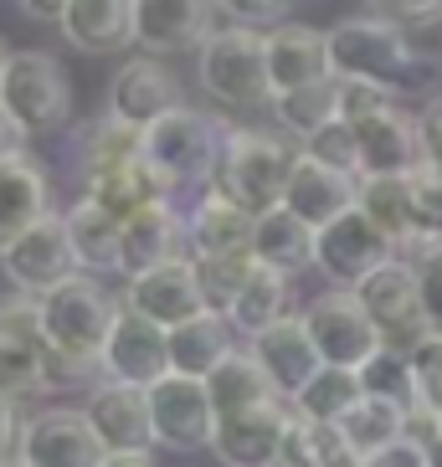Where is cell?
<instances>
[{
	"instance_id": "obj_1",
	"label": "cell",
	"mask_w": 442,
	"mask_h": 467,
	"mask_svg": "<svg viewBox=\"0 0 442 467\" xmlns=\"http://www.w3.org/2000/svg\"><path fill=\"white\" fill-rule=\"evenodd\" d=\"M299 154L268 129H226L216 154V175L211 191H221L237 211H247L252 221L283 206V185Z\"/></svg>"
},
{
	"instance_id": "obj_2",
	"label": "cell",
	"mask_w": 442,
	"mask_h": 467,
	"mask_svg": "<svg viewBox=\"0 0 442 467\" xmlns=\"http://www.w3.org/2000/svg\"><path fill=\"white\" fill-rule=\"evenodd\" d=\"M330 67L340 83H375V88H406L416 78V47L412 36L386 16H350L324 31Z\"/></svg>"
},
{
	"instance_id": "obj_3",
	"label": "cell",
	"mask_w": 442,
	"mask_h": 467,
	"mask_svg": "<svg viewBox=\"0 0 442 467\" xmlns=\"http://www.w3.org/2000/svg\"><path fill=\"white\" fill-rule=\"evenodd\" d=\"M195 72H201V93L216 98L221 109H258V103H273L263 36L247 31V26H232V21H226V26L195 52Z\"/></svg>"
},
{
	"instance_id": "obj_4",
	"label": "cell",
	"mask_w": 442,
	"mask_h": 467,
	"mask_svg": "<svg viewBox=\"0 0 442 467\" xmlns=\"http://www.w3.org/2000/svg\"><path fill=\"white\" fill-rule=\"evenodd\" d=\"M0 103L16 124L26 129V139L57 134L72 119V83L68 67L52 52H11V67L0 78Z\"/></svg>"
},
{
	"instance_id": "obj_5",
	"label": "cell",
	"mask_w": 442,
	"mask_h": 467,
	"mask_svg": "<svg viewBox=\"0 0 442 467\" xmlns=\"http://www.w3.org/2000/svg\"><path fill=\"white\" fill-rule=\"evenodd\" d=\"M124 303L103 293L93 277H72L68 288H57L52 298H42V339L47 349L72 359H98L103 355V339H109L113 318H119Z\"/></svg>"
},
{
	"instance_id": "obj_6",
	"label": "cell",
	"mask_w": 442,
	"mask_h": 467,
	"mask_svg": "<svg viewBox=\"0 0 442 467\" xmlns=\"http://www.w3.org/2000/svg\"><path fill=\"white\" fill-rule=\"evenodd\" d=\"M139 154L154 175H165L170 185H191V180H211L216 175V154H221V134L206 113L195 109H175L165 113L154 129L139 134Z\"/></svg>"
},
{
	"instance_id": "obj_7",
	"label": "cell",
	"mask_w": 442,
	"mask_h": 467,
	"mask_svg": "<svg viewBox=\"0 0 442 467\" xmlns=\"http://www.w3.org/2000/svg\"><path fill=\"white\" fill-rule=\"evenodd\" d=\"M386 262H396V242L375 226L365 211H345L340 221H330L324 232H314V267L330 277L334 288H360L371 273H381Z\"/></svg>"
},
{
	"instance_id": "obj_8",
	"label": "cell",
	"mask_w": 442,
	"mask_h": 467,
	"mask_svg": "<svg viewBox=\"0 0 442 467\" xmlns=\"http://www.w3.org/2000/svg\"><path fill=\"white\" fill-rule=\"evenodd\" d=\"M0 267H5V277L16 283L21 298H37V303L52 298L57 288H68L72 277H83V267H78V257H72V242H68L62 216L37 221L21 242H11V247L0 252Z\"/></svg>"
},
{
	"instance_id": "obj_9",
	"label": "cell",
	"mask_w": 442,
	"mask_h": 467,
	"mask_svg": "<svg viewBox=\"0 0 442 467\" xmlns=\"http://www.w3.org/2000/svg\"><path fill=\"white\" fill-rule=\"evenodd\" d=\"M299 318H304V329H309V339H314L319 359L334 365V370H360L375 349H386L381 334H375V324L365 318V308H360V298L345 293V288L319 293Z\"/></svg>"
},
{
	"instance_id": "obj_10",
	"label": "cell",
	"mask_w": 442,
	"mask_h": 467,
	"mask_svg": "<svg viewBox=\"0 0 442 467\" xmlns=\"http://www.w3.org/2000/svg\"><path fill=\"white\" fill-rule=\"evenodd\" d=\"M365 308V318L375 324L381 344L386 349H401L412 355L416 344L427 339V318H422V303H416V277H412V262H386L381 273H371L360 288H350Z\"/></svg>"
},
{
	"instance_id": "obj_11",
	"label": "cell",
	"mask_w": 442,
	"mask_h": 467,
	"mask_svg": "<svg viewBox=\"0 0 442 467\" xmlns=\"http://www.w3.org/2000/svg\"><path fill=\"white\" fill-rule=\"evenodd\" d=\"M16 462L21 467H103L109 462V447L98 441V431L88 426L83 411L52 406V411L21 421Z\"/></svg>"
},
{
	"instance_id": "obj_12",
	"label": "cell",
	"mask_w": 442,
	"mask_h": 467,
	"mask_svg": "<svg viewBox=\"0 0 442 467\" xmlns=\"http://www.w3.org/2000/svg\"><path fill=\"white\" fill-rule=\"evenodd\" d=\"M150 400V431L154 447L165 452H201L216 437V411H211V396L201 380H180V375H165L160 385L144 390Z\"/></svg>"
},
{
	"instance_id": "obj_13",
	"label": "cell",
	"mask_w": 442,
	"mask_h": 467,
	"mask_svg": "<svg viewBox=\"0 0 442 467\" xmlns=\"http://www.w3.org/2000/svg\"><path fill=\"white\" fill-rule=\"evenodd\" d=\"M98 375L109 385H129V390H150L170 375V349H165V329H154L150 318L119 308L103 355H98Z\"/></svg>"
},
{
	"instance_id": "obj_14",
	"label": "cell",
	"mask_w": 442,
	"mask_h": 467,
	"mask_svg": "<svg viewBox=\"0 0 442 467\" xmlns=\"http://www.w3.org/2000/svg\"><path fill=\"white\" fill-rule=\"evenodd\" d=\"M47 339H42V303L37 298H0V396H31L47 390Z\"/></svg>"
},
{
	"instance_id": "obj_15",
	"label": "cell",
	"mask_w": 442,
	"mask_h": 467,
	"mask_svg": "<svg viewBox=\"0 0 442 467\" xmlns=\"http://www.w3.org/2000/svg\"><path fill=\"white\" fill-rule=\"evenodd\" d=\"M175 109H185V103H180V83H175V72H170L160 57H134V62H124V67L113 72L109 119L113 124H124L129 134L154 129L165 113H175Z\"/></svg>"
},
{
	"instance_id": "obj_16",
	"label": "cell",
	"mask_w": 442,
	"mask_h": 467,
	"mask_svg": "<svg viewBox=\"0 0 442 467\" xmlns=\"http://www.w3.org/2000/svg\"><path fill=\"white\" fill-rule=\"evenodd\" d=\"M221 5L206 0H139L134 5V47L150 57H175V52H201L226 21H216Z\"/></svg>"
},
{
	"instance_id": "obj_17",
	"label": "cell",
	"mask_w": 442,
	"mask_h": 467,
	"mask_svg": "<svg viewBox=\"0 0 442 467\" xmlns=\"http://www.w3.org/2000/svg\"><path fill=\"white\" fill-rule=\"evenodd\" d=\"M289 421H293L289 400H273V406H258V411L226 416V421H216L211 452L221 457V467H283Z\"/></svg>"
},
{
	"instance_id": "obj_18",
	"label": "cell",
	"mask_w": 442,
	"mask_h": 467,
	"mask_svg": "<svg viewBox=\"0 0 442 467\" xmlns=\"http://www.w3.org/2000/svg\"><path fill=\"white\" fill-rule=\"evenodd\" d=\"M124 308L139 318H150L154 329H180V324H191V318L206 314V303H201V288H195V267L191 257L170 262V267H154L144 277H129L124 288Z\"/></svg>"
},
{
	"instance_id": "obj_19",
	"label": "cell",
	"mask_w": 442,
	"mask_h": 467,
	"mask_svg": "<svg viewBox=\"0 0 442 467\" xmlns=\"http://www.w3.org/2000/svg\"><path fill=\"white\" fill-rule=\"evenodd\" d=\"M263 52H268V88L273 98L283 93H299V88H314V83H330L334 67H330V42H324V31L314 26H278L263 36Z\"/></svg>"
},
{
	"instance_id": "obj_20",
	"label": "cell",
	"mask_w": 442,
	"mask_h": 467,
	"mask_svg": "<svg viewBox=\"0 0 442 467\" xmlns=\"http://www.w3.org/2000/svg\"><path fill=\"white\" fill-rule=\"evenodd\" d=\"M360 201V180L355 175H340V170H324L314 160H293L289 170V185H283V211L299 216L309 232H324L330 221H340L345 211H355Z\"/></svg>"
},
{
	"instance_id": "obj_21",
	"label": "cell",
	"mask_w": 442,
	"mask_h": 467,
	"mask_svg": "<svg viewBox=\"0 0 442 467\" xmlns=\"http://www.w3.org/2000/svg\"><path fill=\"white\" fill-rule=\"evenodd\" d=\"M88 426L98 431V441L109 447V457H134L154 447L150 431V400L144 390H129V385H93V396L83 406Z\"/></svg>"
},
{
	"instance_id": "obj_22",
	"label": "cell",
	"mask_w": 442,
	"mask_h": 467,
	"mask_svg": "<svg viewBox=\"0 0 442 467\" xmlns=\"http://www.w3.org/2000/svg\"><path fill=\"white\" fill-rule=\"evenodd\" d=\"M252 359L263 365V375L278 390V400H293L319 370H324V359H319V349H314V339H309L299 314L283 318L278 329H268L263 339H252Z\"/></svg>"
},
{
	"instance_id": "obj_23",
	"label": "cell",
	"mask_w": 442,
	"mask_h": 467,
	"mask_svg": "<svg viewBox=\"0 0 442 467\" xmlns=\"http://www.w3.org/2000/svg\"><path fill=\"white\" fill-rule=\"evenodd\" d=\"M355 144H360V180H401L422 165L416 119L406 109H391L371 124H360Z\"/></svg>"
},
{
	"instance_id": "obj_24",
	"label": "cell",
	"mask_w": 442,
	"mask_h": 467,
	"mask_svg": "<svg viewBox=\"0 0 442 467\" xmlns=\"http://www.w3.org/2000/svg\"><path fill=\"white\" fill-rule=\"evenodd\" d=\"M47 216H52V180H47V170L31 154L5 160L0 165V252L11 242H21Z\"/></svg>"
},
{
	"instance_id": "obj_25",
	"label": "cell",
	"mask_w": 442,
	"mask_h": 467,
	"mask_svg": "<svg viewBox=\"0 0 442 467\" xmlns=\"http://www.w3.org/2000/svg\"><path fill=\"white\" fill-rule=\"evenodd\" d=\"M62 36L88 57H119L134 47V5L129 0H62Z\"/></svg>"
},
{
	"instance_id": "obj_26",
	"label": "cell",
	"mask_w": 442,
	"mask_h": 467,
	"mask_svg": "<svg viewBox=\"0 0 442 467\" xmlns=\"http://www.w3.org/2000/svg\"><path fill=\"white\" fill-rule=\"evenodd\" d=\"M170 191H175V185H170L165 175H154V170L144 165V154H134V160H124V165H113V170H98V175L88 180V201H93L98 211H109L119 226L134 221L139 211L165 206Z\"/></svg>"
},
{
	"instance_id": "obj_27",
	"label": "cell",
	"mask_w": 442,
	"mask_h": 467,
	"mask_svg": "<svg viewBox=\"0 0 442 467\" xmlns=\"http://www.w3.org/2000/svg\"><path fill=\"white\" fill-rule=\"evenodd\" d=\"M165 349H170V375L206 385L211 375L237 355V334H232V324H226L221 314H201V318H191V324L170 329Z\"/></svg>"
},
{
	"instance_id": "obj_28",
	"label": "cell",
	"mask_w": 442,
	"mask_h": 467,
	"mask_svg": "<svg viewBox=\"0 0 442 467\" xmlns=\"http://www.w3.org/2000/svg\"><path fill=\"white\" fill-rule=\"evenodd\" d=\"M180 242H185V216L175 206H150L139 211L134 221H124V277H144L154 267L180 262Z\"/></svg>"
},
{
	"instance_id": "obj_29",
	"label": "cell",
	"mask_w": 442,
	"mask_h": 467,
	"mask_svg": "<svg viewBox=\"0 0 442 467\" xmlns=\"http://www.w3.org/2000/svg\"><path fill=\"white\" fill-rule=\"evenodd\" d=\"M185 242L191 257H242V252L252 257V216L237 211L221 191H206L185 216Z\"/></svg>"
},
{
	"instance_id": "obj_30",
	"label": "cell",
	"mask_w": 442,
	"mask_h": 467,
	"mask_svg": "<svg viewBox=\"0 0 442 467\" xmlns=\"http://www.w3.org/2000/svg\"><path fill=\"white\" fill-rule=\"evenodd\" d=\"M62 226H68L72 257H78L83 273H119L124 267V226L109 211H98L88 195L62 211Z\"/></svg>"
},
{
	"instance_id": "obj_31",
	"label": "cell",
	"mask_w": 442,
	"mask_h": 467,
	"mask_svg": "<svg viewBox=\"0 0 442 467\" xmlns=\"http://www.w3.org/2000/svg\"><path fill=\"white\" fill-rule=\"evenodd\" d=\"M283 318H293V288H289V277L273 273V267H252L242 298H237L232 314H226L232 334H237V339H263V334L278 329Z\"/></svg>"
},
{
	"instance_id": "obj_32",
	"label": "cell",
	"mask_w": 442,
	"mask_h": 467,
	"mask_svg": "<svg viewBox=\"0 0 442 467\" xmlns=\"http://www.w3.org/2000/svg\"><path fill=\"white\" fill-rule=\"evenodd\" d=\"M252 262L273 267L283 277H293L299 267H314V232L299 216H289L283 206L268 211V216L252 221Z\"/></svg>"
},
{
	"instance_id": "obj_33",
	"label": "cell",
	"mask_w": 442,
	"mask_h": 467,
	"mask_svg": "<svg viewBox=\"0 0 442 467\" xmlns=\"http://www.w3.org/2000/svg\"><path fill=\"white\" fill-rule=\"evenodd\" d=\"M206 396H211V411H216V421H226V416H242V411H258V406H273L278 390L268 385V375H263V365L252 359V349H237V355L206 380Z\"/></svg>"
},
{
	"instance_id": "obj_34",
	"label": "cell",
	"mask_w": 442,
	"mask_h": 467,
	"mask_svg": "<svg viewBox=\"0 0 442 467\" xmlns=\"http://www.w3.org/2000/svg\"><path fill=\"white\" fill-rule=\"evenodd\" d=\"M360 400H365V390H360V375L324 365V370H319L314 380H309L304 390L289 400V406H293V416H304V421H314V426H340V421H345V416L360 406Z\"/></svg>"
},
{
	"instance_id": "obj_35",
	"label": "cell",
	"mask_w": 442,
	"mask_h": 467,
	"mask_svg": "<svg viewBox=\"0 0 442 467\" xmlns=\"http://www.w3.org/2000/svg\"><path fill=\"white\" fill-rule=\"evenodd\" d=\"M334 431H340V441H345L350 452L365 462V457H375L381 447H391V441L406 437V411H401V406H391V400L365 396L355 411L345 416V421L334 426Z\"/></svg>"
},
{
	"instance_id": "obj_36",
	"label": "cell",
	"mask_w": 442,
	"mask_h": 467,
	"mask_svg": "<svg viewBox=\"0 0 442 467\" xmlns=\"http://www.w3.org/2000/svg\"><path fill=\"white\" fill-rule=\"evenodd\" d=\"M273 113L278 124L299 139H314L319 129H330L340 119V83H314V88H299V93H283L273 98Z\"/></svg>"
},
{
	"instance_id": "obj_37",
	"label": "cell",
	"mask_w": 442,
	"mask_h": 467,
	"mask_svg": "<svg viewBox=\"0 0 442 467\" xmlns=\"http://www.w3.org/2000/svg\"><path fill=\"white\" fill-rule=\"evenodd\" d=\"M195 267V288H201V303H206V314H232V303L242 298V288H247V277L258 262L242 252V257H191Z\"/></svg>"
},
{
	"instance_id": "obj_38",
	"label": "cell",
	"mask_w": 442,
	"mask_h": 467,
	"mask_svg": "<svg viewBox=\"0 0 442 467\" xmlns=\"http://www.w3.org/2000/svg\"><path fill=\"white\" fill-rule=\"evenodd\" d=\"M360 390L375 400H391L401 411H412L416 396H412V359L401 355V349H375L365 365H360Z\"/></svg>"
},
{
	"instance_id": "obj_39",
	"label": "cell",
	"mask_w": 442,
	"mask_h": 467,
	"mask_svg": "<svg viewBox=\"0 0 442 467\" xmlns=\"http://www.w3.org/2000/svg\"><path fill=\"white\" fill-rule=\"evenodd\" d=\"M365 216L391 236V242H412V216H406V175L401 180H360V201Z\"/></svg>"
},
{
	"instance_id": "obj_40",
	"label": "cell",
	"mask_w": 442,
	"mask_h": 467,
	"mask_svg": "<svg viewBox=\"0 0 442 467\" xmlns=\"http://www.w3.org/2000/svg\"><path fill=\"white\" fill-rule=\"evenodd\" d=\"M406 216H412V242L422 247L442 242V170L416 165L406 175Z\"/></svg>"
},
{
	"instance_id": "obj_41",
	"label": "cell",
	"mask_w": 442,
	"mask_h": 467,
	"mask_svg": "<svg viewBox=\"0 0 442 467\" xmlns=\"http://www.w3.org/2000/svg\"><path fill=\"white\" fill-rule=\"evenodd\" d=\"M139 154V134H129L124 124H113L109 113L98 119V124L83 129V144H78V160H83V180H93L98 170H113L134 160Z\"/></svg>"
},
{
	"instance_id": "obj_42",
	"label": "cell",
	"mask_w": 442,
	"mask_h": 467,
	"mask_svg": "<svg viewBox=\"0 0 442 467\" xmlns=\"http://www.w3.org/2000/svg\"><path fill=\"white\" fill-rule=\"evenodd\" d=\"M304 160H314V165H324V170H340V175H355L360 180V144H355V129L350 124H340L334 119L330 129H319L314 139H304Z\"/></svg>"
},
{
	"instance_id": "obj_43",
	"label": "cell",
	"mask_w": 442,
	"mask_h": 467,
	"mask_svg": "<svg viewBox=\"0 0 442 467\" xmlns=\"http://www.w3.org/2000/svg\"><path fill=\"white\" fill-rule=\"evenodd\" d=\"M412 396L416 411H432L442 421V334H427L412 355Z\"/></svg>"
},
{
	"instance_id": "obj_44",
	"label": "cell",
	"mask_w": 442,
	"mask_h": 467,
	"mask_svg": "<svg viewBox=\"0 0 442 467\" xmlns=\"http://www.w3.org/2000/svg\"><path fill=\"white\" fill-rule=\"evenodd\" d=\"M412 277H416V303H422L427 334H442V242H432V247L416 252Z\"/></svg>"
},
{
	"instance_id": "obj_45",
	"label": "cell",
	"mask_w": 442,
	"mask_h": 467,
	"mask_svg": "<svg viewBox=\"0 0 442 467\" xmlns=\"http://www.w3.org/2000/svg\"><path fill=\"white\" fill-rule=\"evenodd\" d=\"M340 83V78H334ZM396 109V93L391 88H375V83H340V124L360 129L371 124V119H381V113Z\"/></svg>"
},
{
	"instance_id": "obj_46",
	"label": "cell",
	"mask_w": 442,
	"mask_h": 467,
	"mask_svg": "<svg viewBox=\"0 0 442 467\" xmlns=\"http://www.w3.org/2000/svg\"><path fill=\"white\" fill-rule=\"evenodd\" d=\"M416 139H422V165L442 170V93L416 113Z\"/></svg>"
},
{
	"instance_id": "obj_47",
	"label": "cell",
	"mask_w": 442,
	"mask_h": 467,
	"mask_svg": "<svg viewBox=\"0 0 442 467\" xmlns=\"http://www.w3.org/2000/svg\"><path fill=\"white\" fill-rule=\"evenodd\" d=\"M360 467H432V462L412 437H401V441H391V447H381L375 457H365Z\"/></svg>"
},
{
	"instance_id": "obj_48",
	"label": "cell",
	"mask_w": 442,
	"mask_h": 467,
	"mask_svg": "<svg viewBox=\"0 0 442 467\" xmlns=\"http://www.w3.org/2000/svg\"><path fill=\"white\" fill-rule=\"evenodd\" d=\"M21 154H26V129L16 124L11 113H5V103H0V165L21 160Z\"/></svg>"
},
{
	"instance_id": "obj_49",
	"label": "cell",
	"mask_w": 442,
	"mask_h": 467,
	"mask_svg": "<svg viewBox=\"0 0 442 467\" xmlns=\"http://www.w3.org/2000/svg\"><path fill=\"white\" fill-rule=\"evenodd\" d=\"M16 437H21V426H16V406L0 396V467L16 462Z\"/></svg>"
},
{
	"instance_id": "obj_50",
	"label": "cell",
	"mask_w": 442,
	"mask_h": 467,
	"mask_svg": "<svg viewBox=\"0 0 442 467\" xmlns=\"http://www.w3.org/2000/svg\"><path fill=\"white\" fill-rule=\"evenodd\" d=\"M103 467H154V457H150V452H134V457H109Z\"/></svg>"
},
{
	"instance_id": "obj_51",
	"label": "cell",
	"mask_w": 442,
	"mask_h": 467,
	"mask_svg": "<svg viewBox=\"0 0 442 467\" xmlns=\"http://www.w3.org/2000/svg\"><path fill=\"white\" fill-rule=\"evenodd\" d=\"M5 67H11V47L0 42V78H5Z\"/></svg>"
},
{
	"instance_id": "obj_52",
	"label": "cell",
	"mask_w": 442,
	"mask_h": 467,
	"mask_svg": "<svg viewBox=\"0 0 442 467\" xmlns=\"http://www.w3.org/2000/svg\"><path fill=\"white\" fill-rule=\"evenodd\" d=\"M427 462H432V467H442V437H437V447L427 452Z\"/></svg>"
},
{
	"instance_id": "obj_53",
	"label": "cell",
	"mask_w": 442,
	"mask_h": 467,
	"mask_svg": "<svg viewBox=\"0 0 442 467\" xmlns=\"http://www.w3.org/2000/svg\"><path fill=\"white\" fill-rule=\"evenodd\" d=\"M11 467H21V462H11Z\"/></svg>"
}]
</instances>
